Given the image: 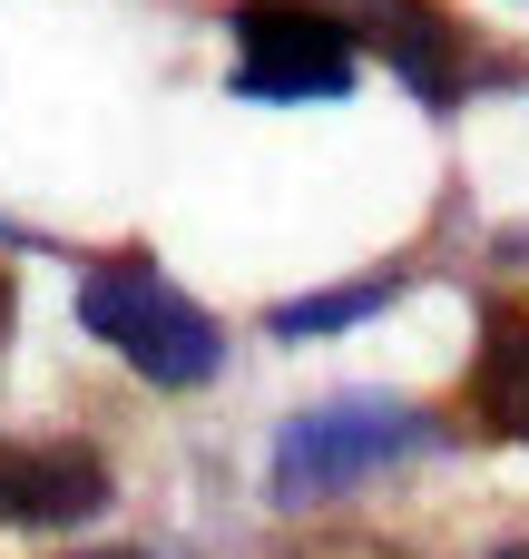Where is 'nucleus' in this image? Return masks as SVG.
<instances>
[{"label": "nucleus", "instance_id": "obj_1", "mask_svg": "<svg viewBox=\"0 0 529 559\" xmlns=\"http://www.w3.org/2000/svg\"><path fill=\"white\" fill-rule=\"evenodd\" d=\"M79 324L137 373V383H157V393H196V383H216L226 373V324L157 265V255H98L88 275H79Z\"/></svg>", "mask_w": 529, "mask_h": 559}, {"label": "nucleus", "instance_id": "obj_2", "mask_svg": "<svg viewBox=\"0 0 529 559\" xmlns=\"http://www.w3.org/2000/svg\"><path fill=\"white\" fill-rule=\"evenodd\" d=\"M422 442H432V413H412L393 393H344V403H314L275 432L265 491H275V511H314V501H344L353 481L412 462Z\"/></svg>", "mask_w": 529, "mask_h": 559}, {"label": "nucleus", "instance_id": "obj_3", "mask_svg": "<svg viewBox=\"0 0 529 559\" xmlns=\"http://www.w3.org/2000/svg\"><path fill=\"white\" fill-rule=\"evenodd\" d=\"M236 98H344L363 49L324 0H236Z\"/></svg>", "mask_w": 529, "mask_h": 559}, {"label": "nucleus", "instance_id": "obj_4", "mask_svg": "<svg viewBox=\"0 0 529 559\" xmlns=\"http://www.w3.org/2000/svg\"><path fill=\"white\" fill-rule=\"evenodd\" d=\"M344 29H353V49L363 59H383L412 98H432V108H461L471 88H491V79H510L442 0H324Z\"/></svg>", "mask_w": 529, "mask_h": 559}, {"label": "nucleus", "instance_id": "obj_5", "mask_svg": "<svg viewBox=\"0 0 529 559\" xmlns=\"http://www.w3.org/2000/svg\"><path fill=\"white\" fill-rule=\"evenodd\" d=\"M118 501L88 442H0V531H79Z\"/></svg>", "mask_w": 529, "mask_h": 559}, {"label": "nucleus", "instance_id": "obj_6", "mask_svg": "<svg viewBox=\"0 0 529 559\" xmlns=\"http://www.w3.org/2000/svg\"><path fill=\"white\" fill-rule=\"evenodd\" d=\"M471 423L529 442V305L491 295L481 305V354H471Z\"/></svg>", "mask_w": 529, "mask_h": 559}, {"label": "nucleus", "instance_id": "obj_7", "mask_svg": "<svg viewBox=\"0 0 529 559\" xmlns=\"http://www.w3.org/2000/svg\"><path fill=\"white\" fill-rule=\"evenodd\" d=\"M393 295H402V265H383V275H353V285H324V295H304V305H275V334L314 344V334H344V324L383 314Z\"/></svg>", "mask_w": 529, "mask_h": 559}, {"label": "nucleus", "instance_id": "obj_8", "mask_svg": "<svg viewBox=\"0 0 529 559\" xmlns=\"http://www.w3.org/2000/svg\"><path fill=\"white\" fill-rule=\"evenodd\" d=\"M294 559H402V550H363V540H334V550H294Z\"/></svg>", "mask_w": 529, "mask_h": 559}, {"label": "nucleus", "instance_id": "obj_9", "mask_svg": "<svg viewBox=\"0 0 529 559\" xmlns=\"http://www.w3.org/2000/svg\"><path fill=\"white\" fill-rule=\"evenodd\" d=\"M79 559H157V550H79Z\"/></svg>", "mask_w": 529, "mask_h": 559}, {"label": "nucleus", "instance_id": "obj_10", "mask_svg": "<svg viewBox=\"0 0 529 559\" xmlns=\"http://www.w3.org/2000/svg\"><path fill=\"white\" fill-rule=\"evenodd\" d=\"M491 559H529V540H510V550H491Z\"/></svg>", "mask_w": 529, "mask_h": 559}]
</instances>
